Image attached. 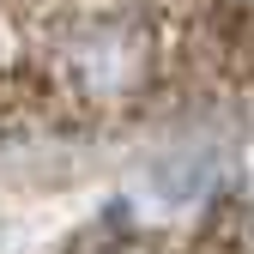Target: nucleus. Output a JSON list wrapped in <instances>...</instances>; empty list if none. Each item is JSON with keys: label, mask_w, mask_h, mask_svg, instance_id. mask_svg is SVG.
Wrapping results in <instances>:
<instances>
[]
</instances>
